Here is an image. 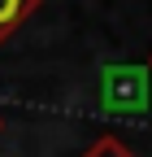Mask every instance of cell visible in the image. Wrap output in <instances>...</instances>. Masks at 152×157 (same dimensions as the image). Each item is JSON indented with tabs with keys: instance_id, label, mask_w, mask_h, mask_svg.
Here are the masks:
<instances>
[{
	"instance_id": "6da1fadb",
	"label": "cell",
	"mask_w": 152,
	"mask_h": 157,
	"mask_svg": "<svg viewBox=\"0 0 152 157\" xmlns=\"http://www.w3.org/2000/svg\"><path fill=\"white\" fill-rule=\"evenodd\" d=\"M35 9H39V0H0V44H5Z\"/></svg>"
},
{
	"instance_id": "7a4b0ae2",
	"label": "cell",
	"mask_w": 152,
	"mask_h": 157,
	"mask_svg": "<svg viewBox=\"0 0 152 157\" xmlns=\"http://www.w3.org/2000/svg\"><path fill=\"white\" fill-rule=\"evenodd\" d=\"M83 157H135L130 153V144H122L118 135H100V140H91Z\"/></svg>"
},
{
	"instance_id": "3957f363",
	"label": "cell",
	"mask_w": 152,
	"mask_h": 157,
	"mask_svg": "<svg viewBox=\"0 0 152 157\" xmlns=\"http://www.w3.org/2000/svg\"><path fill=\"white\" fill-rule=\"evenodd\" d=\"M0 131H5V118H0Z\"/></svg>"
},
{
	"instance_id": "277c9868",
	"label": "cell",
	"mask_w": 152,
	"mask_h": 157,
	"mask_svg": "<svg viewBox=\"0 0 152 157\" xmlns=\"http://www.w3.org/2000/svg\"><path fill=\"white\" fill-rule=\"evenodd\" d=\"M148 70H152V57H148Z\"/></svg>"
}]
</instances>
